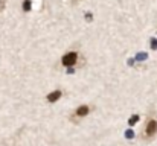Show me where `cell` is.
Segmentation results:
<instances>
[{"label":"cell","instance_id":"6da1fadb","mask_svg":"<svg viewBox=\"0 0 157 146\" xmlns=\"http://www.w3.org/2000/svg\"><path fill=\"white\" fill-rule=\"evenodd\" d=\"M157 134V120L150 114L147 117V122H145V126H144V133H142V139L150 142L156 137Z\"/></svg>","mask_w":157,"mask_h":146},{"label":"cell","instance_id":"277c9868","mask_svg":"<svg viewBox=\"0 0 157 146\" xmlns=\"http://www.w3.org/2000/svg\"><path fill=\"white\" fill-rule=\"evenodd\" d=\"M61 90H55V92H52V93H49L48 96H46V99H48V102H51V103H53V102H56L59 97H61Z\"/></svg>","mask_w":157,"mask_h":146},{"label":"cell","instance_id":"8992f818","mask_svg":"<svg viewBox=\"0 0 157 146\" xmlns=\"http://www.w3.org/2000/svg\"><path fill=\"white\" fill-rule=\"evenodd\" d=\"M23 8H25V11H29V8H31V2H29V0H26V2H25V5H23Z\"/></svg>","mask_w":157,"mask_h":146},{"label":"cell","instance_id":"7a4b0ae2","mask_svg":"<svg viewBox=\"0 0 157 146\" xmlns=\"http://www.w3.org/2000/svg\"><path fill=\"white\" fill-rule=\"evenodd\" d=\"M76 61H78V53H76V52H69V53H66V55L63 56L61 64H63L64 67H72V66L76 64Z\"/></svg>","mask_w":157,"mask_h":146},{"label":"cell","instance_id":"ba28073f","mask_svg":"<svg viewBox=\"0 0 157 146\" xmlns=\"http://www.w3.org/2000/svg\"><path fill=\"white\" fill-rule=\"evenodd\" d=\"M127 137H133V133L131 131H127Z\"/></svg>","mask_w":157,"mask_h":146},{"label":"cell","instance_id":"9c48e42d","mask_svg":"<svg viewBox=\"0 0 157 146\" xmlns=\"http://www.w3.org/2000/svg\"><path fill=\"white\" fill-rule=\"evenodd\" d=\"M72 2H73V3H76V2H79V0H72Z\"/></svg>","mask_w":157,"mask_h":146},{"label":"cell","instance_id":"3957f363","mask_svg":"<svg viewBox=\"0 0 157 146\" xmlns=\"http://www.w3.org/2000/svg\"><path fill=\"white\" fill-rule=\"evenodd\" d=\"M90 113V107L89 105H81V107H78L76 110H75V113H73V117L72 119H81V117H86L87 114Z\"/></svg>","mask_w":157,"mask_h":146},{"label":"cell","instance_id":"5b68a950","mask_svg":"<svg viewBox=\"0 0 157 146\" xmlns=\"http://www.w3.org/2000/svg\"><path fill=\"white\" fill-rule=\"evenodd\" d=\"M137 120H139V116H137V114H134V116H133V117H131V119L128 120V123H130V125H134V123H136Z\"/></svg>","mask_w":157,"mask_h":146},{"label":"cell","instance_id":"52a82bcc","mask_svg":"<svg viewBox=\"0 0 157 146\" xmlns=\"http://www.w3.org/2000/svg\"><path fill=\"white\" fill-rule=\"evenodd\" d=\"M5 9V0H0V12Z\"/></svg>","mask_w":157,"mask_h":146}]
</instances>
